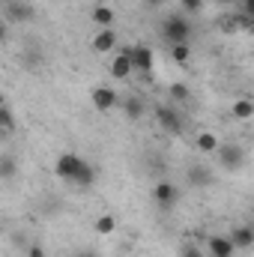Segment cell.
<instances>
[{
  "label": "cell",
  "instance_id": "cell-1",
  "mask_svg": "<svg viewBox=\"0 0 254 257\" xmlns=\"http://www.w3.org/2000/svg\"><path fill=\"white\" fill-rule=\"evenodd\" d=\"M191 21L183 15V12H174V15H168L165 21H162V36L171 42V45H180V42H189L191 36Z\"/></svg>",
  "mask_w": 254,
  "mask_h": 257
},
{
  "label": "cell",
  "instance_id": "cell-2",
  "mask_svg": "<svg viewBox=\"0 0 254 257\" xmlns=\"http://www.w3.org/2000/svg\"><path fill=\"white\" fill-rule=\"evenodd\" d=\"M129 54H132V69H135V72H141L144 78H153L156 51H153L150 45H135V48H129Z\"/></svg>",
  "mask_w": 254,
  "mask_h": 257
},
{
  "label": "cell",
  "instance_id": "cell-3",
  "mask_svg": "<svg viewBox=\"0 0 254 257\" xmlns=\"http://www.w3.org/2000/svg\"><path fill=\"white\" fill-rule=\"evenodd\" d=\"M90 105L99 111V114H111L117 105H120V96L114 87H93L90 90Z\"/></svg>",
  "mask_w": 254,
  "mask_h": 257
},
{
  "label": "cell",
  "instance_id": "cell-4",
  "mask_svg": "<svg viewBox=\"0 0 254 257\" xmlns=\"http://www.w3.org/2000/svg\"><path fill=\"white\" fill-rule=\"evenodd\" d=\"M108 72H111V78L114 81H126L135 75V69H132V54H129V48L123 51H117L114 57H111V63H108Z\"/></svg>",
  "mask_w": 254,
  "mask_h": 257
},
{
  "label": "cell",
  "instance_id": "cell-5",
  "mask_svg": "<svg viewBox=\"0 0 254 257\" xmlns=\"http://www.w3.org/2000/svg\"><path fill=\"white\" fill-rule=\"evenodd\" d=\"M215 156H218V162H221L227 171H236V168L245 165V150L236 147V144H224V147H218Z\"/></svg>",
  "mask_w": 254,
  "mask_h": 257
},
{
  "label": "cell",
  "instance_id": "cell-6",
  "mask_svg": "<svg viewBox=\"0 0 254 257\" xmlns=\"http://www.w3.org/2000/svg\"><path fill=\"white\" fill-rule=\"evenodd\" d=\"M81 156H75V153H60L57 156V165H54V174L60 177V180H66V183H72V177L78 174V168H81Z\"/></svg>",
  "mask_w": 254,
  "mask_h": 257
},
{
  "label": "cell",
  "instance_id": "cell-7",
  "mask_svg": "<svg viewBox=\"0 0 254 257\" xmlns=\"http://www.w3.org/2000/svg\"><path fill=\"white\" fill-rule=\"evenodd\" d=\"M90 48H93L96 54H111V51L117 48V33H114V27H102V30H96L93 39H90Z\"/></svg>",
  "mask_w": 254,
  "mask_h": 257
},
{
  "label": "cell",
  "instance_id": "cell-8",
  "mask_svg": "<svg viewBox=\"0 0 254 257\" xmlns=\"http://www.w3.org/2000/svg\"><path fill=\"white\" fill-rule=\"evenodd\" d=\"M156 123H159V128H165V132H171V135H177V132L183 128L180 114H177L171 105H156Z\"/></svg>",
  "mask_w": 254,
  "mask_h": 257
},
{
  "label": "cell",
  "instance_id": "cell-9",
  "mask_svg": "<svg viewBox=\"0 0 254 257\" xmlns=\"http://www.w3.org/2000/svg\"><path fill=\"white\" fill-rule=\"evenodd\" d=\"M203 248H206V251H203L206 257H233L236 254V248L230 245L227 236H206Z\"/></svg>",
  "mask_w": 254,
  "mask_h": 257
},
{
  "label": "cell",
  "instance_id": "cell-10",
  "mask_svg": "<svg viewBox=\"0 0 254 257\" xmlns=\"http://www.w3.org/2000/svg\"><path fill=\"white\" fill-rule=\"evenodd\" d=\"M230 245L236 248V251H248L254 245V230H251V224H239V227H233L230 230Z\"/></svg>",
  "mask_w": 254,
  "mask_h": 257
},
{
  "label": "cell",
  "instance_id": "cell-11",
  "mask_svg": "<svg viewBox=\"0 0 254 257\" xmlns=\"http://www.w3.org/2000/svg\"><path fill=\"white\" fill-rule=\"evenodd\" d=\"M90 18H93V24L102 30V27H114V21H117V9L111 6V3H96L93 6V12H90Z\"/></svg>",
  "mask_w": 254,
  "mask_h": 257
},
{
  "label": "cell",
  "instance_id": "cell-12",
  "mask_svg": "<svg viewBox=\"0 0 254 257\" xmlns=\"http://www.w3.org/2000/svg\"><path fill=\"white\" fill-rule=\"evenodd\" d=\"M153 197H156V203H159V206L171 209V206L177 203V197H180V189H177L174 183H156V189H153Z\"/></svg>",
  "mask_w": 254,
  "mask_h": 257
},
{
  "label": "cell",
  "instance_id": "cell-13",
  "mask_svg": "<svg viewBox=\"0 0 254 257\" xmlns=\"http://www.w3.org/2000/svg\"><path fill=\"white\" fill-rule=\"evenodd\" d=\"M230 114H233L236 120L248 123V120L254 117V99H248V96H239L236 102H230Z\"/></svg>",
  "mask_w": 254,
  "mask_h": 257
},
{
  "label": "cell",
  "instance_id": "cell-14",
  "mask_svg": "<svg viewBox=\"0 0 254 257\" xmlns=\"http://www.w3.org/2000/svg\"><path fill=\"white\" fill-rule=\"evenodd\" d=\"M194 147H197V153L215 156V150H218L221 144H218V138H215L212 132H197V135H194Z\"/></svg>",
  "mask_w": 254,
  "mask_h": 257
},
{
  "label": "cell",
  "instance_id": "cell-15",
  "mask_svg": "<svg viewBox=\"0 0 254 257\" xmlns=\"http://www.w3.org/2000/svg\"><path fill=\"white\" fill-rule=\"evenodd\" d=\"M117 108H123V114H126L129 120H141V117H144V99H141V96L120 99V105H117Z\"/></svg>",
  "mask_w": 254,
  "mask_h": 257
},
{
  "label": "cell",
  "instance_id": "cell-16",
  "mask_svg": "<svg viewBox=\"0 0 254 257\" xmlns=\"http://www.w3.org/2000/svg\"><path fill=\"white\" fill-rule=\"evenodd\" d=\"M215 30L218 33H224V36H236L239 33V27H236V15L227 9V12H221L218 18H215Z\"/></svg>",
  "mask_w": 254,
  "mask_h": 257
},
{
  "label": "cell",
  "instance_id": "cell-17",
  "mask_svg": "<svg viewBox=\"0 0 254 257\" xmlns=\"http://www.w3.org/2000/svg\"><path fill=\"white\" fill-rule=\"evenodd\" d=\"M72 183H75V186H81V189H87V186H93V183H96V171H93V165H87V162H81V168H78V174L72 177Z\"/></svg>",
  "mask_w": 254,
  "mask_h": 257
},
{
  "label": "cell",
  "instance_id": "cell-18",
  "mask_svg": "<svg viewBox=\"0 0 254 257\" xmlns=\"http://www.w3.org/2000/svg\"><path fill=\"white\" fill-rule=\"evenodd\" d=\"M93 230H96L99 236H111V233L117 230V218H114L111 212H105V215H99V218L93 221Z\"/></svg>",
  "mask_w": 254,
  "mask_h": 257
},
{
  "label": "cell",
  "instance_id": "cell-19",
  "mask_svg": "<svg viewBox=\"0 0 254 257\" xmlns=\"http://www.w3.org/2000/svg\"><path fill=\"white\" fill-rule=\"evenodd\" d=\"M18 174V159L12 153H0V180H12Z\"/></svg>",
  "mask_w": 254,
  "mask_h": 257
},
{
  "label": "cell",
  "instance_id": "cell-20",
  "mask_svg": "<svg viewBox=\"0 0 254 257\" xmlns=\"http://www.w3.org/2000/svg\"><path fill=\"white\" fill-rule=\"evenodd\" d=\"M6 18H12V21H27V18H33V9H30L27 3H9V6H6Z\"/></svg>",
  "mask_w": 254,
  "mask_h": 257
},
{
  "label": "cell",
  "instance_id": "cell-21",
  "mask_svg": "<svg viewBox=\"0 0 254 257\" xmlns=\"http://www.w3.org/2000/svg\"><path fill=\"white\" fill-rule=\"evenodd\" d=\"M168 96H171V99H174V102H189V87H186V84H183V81H171V84H168Z\"/></svg>",
  "mask_w": 254,
  "mask_h": 257
},
{
  "label": "cell",
  "instance_id": "cell-22",
  "mask_svg": "<svg viewBox=\"0 0 254 257\" xmlns=\"http://www.w3.org/2000/svg\"><path fill=\"white\" fill-rule=\"evenodd\" d=\"M171 60H174V63H189V60H191V48H189V42L171 45Z\"/></svg>",
  "mask_w": 254,
  "mask_h": 257
},
{
  "label": "cell",
  "instance_id": "cell-23",
  "mask_svg": "<svg viewBox=\"0 0 254 257\" xmlns=\"http://www.w3.org/2000/svg\"><path fill=\"white\" fill-rule=\"evenodd\" d=\"M203 6H206V0H180V9H183V15H186V18L200 15V12H203Z\"/></svg>",
  "mask_w": 254,
  "mask_h": 257
},
{
  "label": "cell",
  "instance_id": "cell-24",
  "mask_svg": "<svg viewBox=\"0 0 254 257\" xmlns=\"http://www.w3.org/2000/svg\"><path fill=\"white\" fill-rule=\"evenodd\" d=\"M233 15H236V27H239V33H248V30H254V18L248 15V12L233 9Z\"/></svg>",
  "mask_w": 254,
  "mask_h": 257
},
{
  "label": "cell",
  "instance_id": "cell-25",
  "mask_svg": "<svg viewBox=\"0 0 254 257\" xmlns=\"http://www.w3.org/2000/svg\"><path fill=\"white\" fill-rule=\"evenodd\" d=\"M0 128H3V135H9V132H15V117L6 111V105L0 108Z\"/></svg>",
  "mask_w": 254,
  "mask_h": 257
},
{
  "label": "cell",
  "instance_id": "cell-26",
  "mask_svg": "<svg viewBox=\"0 0 254 257\" xmlns=\"http://www.w3.org/2000/svg\"><path fill=\"white\" fill-rule=\"evenodd\" d=\"M191 183H194V186H203V183H209V174H203L200 168H194V171H191Z\"/></svg>",
  "mask_w": 254,
  "mask_h": 257
},
{
  "label": "cell",
  "instance_id": "cell-27",
  "mask_svg": "<svg viewBox=\"0 0 254 257\" xmlns=\"http://www.w3.org/2000/svg\"><path fill=\"white\" fill-rule=\"evenodd\" d=\"M183 257H206V254H203V248H197V245H186V248H183Z\"/></svg>",
  "mask_w": 254,
  "mask_h": 257
},
{
  "label": "cell",
  "instance_id": "cell-28",
  "mask_svg": "<svg viewBox=\"0 0 254 257\" xmlns=\"http://www.w3.org/2000/svg\"><path fill=\"white\" fill-rule=\"evenodd\" d=\"M27 257H45V248L39 242H33V245H27Z\"/></svg>",
  "mask_w": 254,
  "mask_h": 257
},
{
  "label": "cell",
  "instance_id": "cell-29",
  "mask_svg": "<svg viewBox=\"0 0 254 257\" xmlns=\"http://www.w3.org/2000/svg\"><path fill=\"white\" fill-rule=\"evenodd\" d=\"M6 39H9V30H6V24L0 21V42H6Z\"/></svg>",
  "mask_w": 254,
  "mask_h": 257
},
{
  "label": "cell",
  "instance_id": "cell-30",
  "mask_svg": "<svg viewBox=\"0 0 254 257\" xmlns=\"http://www.w3.org/2000/svg\"><path fill=\"white\" fill-rule=\"evenodd\" d=\"M147 3H150V6H162L165 0H147Z\"/></svg>",
  "mask_w": 254,
  "mask_h": 257
},
{
  "label": "cell",
  "instance_id": "cell-31",
  "mask_svg": "<svg viewBox=\"0 0 254 257\" xmlns=\"http://www.w3.org/2000/svg\"><path fill=\"white\" fill-rule=\"evenodd\" d=\"M75 257H96L93 251H81V254H75Z\"/></svg>",
  "mask_w": 254,
  "mask_h": 257
},
{
  "label": "cell",
  "instance_id": "cell-32",
  "mask_svg": "<svg viewBox=\"0 0 254 257\" xmlns=\"http://www.w3.org/2000/svg\"><path fill=\"white\" fill-rule=\"evenodd\" d=\"M3 105H6V99H3V93H0V108H3Z\"/></svg>",
  "mask_w": 254,
  "mask_h": 257
},
{
  "label": "cell",
  "instance_id": "cell-33",
  "mask_svg": "<svg viewBox=\"0 0 254 257\" xmlns=\"http://www.w3.org/2000/svg\"><path fill=\"white\" fill-rule=\"evenodd\" d=\"M218 3H233V0H218Z\"/></svg>",
  "mask_w": 254,
  "mask_h": 257
},
{
  "label": "cell",
  "instance_id": "cell-34",
  "mask_svg": "<svg viewBox=\"0 0 254 257\" xmlns=\"http://www.w3.org/2000/svg\"><path fill=\"white\" fill-rule=\"evenodd\" d=\"M0 138H3V128H0Z\"/></svg>",
  "mask_w": 254,
  "mask_h": 257
}]
</instances>
